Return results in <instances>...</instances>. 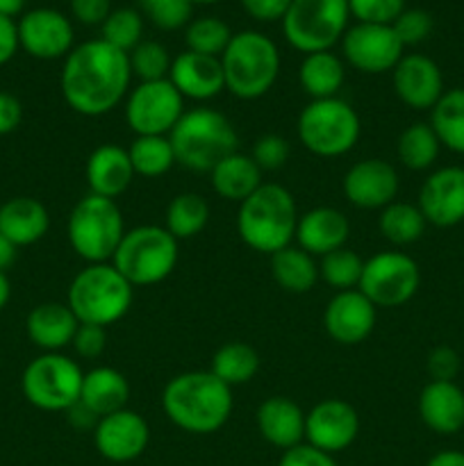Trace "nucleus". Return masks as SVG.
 Segmentation results:
<instances>
[{
    "instance_id": "obj_25",
    "label": "nucleus",
    "mask_w": 464,
    "mask_h": 466,
    "mask_svg": "<svg viewBox=\"0 0 464 466\" xmlns=\"http://www.w3.org/2000/svg\"><path fill=\"white\" fill-rule=\"evenodd\" d=\"M257 431L264 441L282 453L305 440V412L287 396H271L257 408Z\"/></svg>"
},
{
    "instance_id": "obj_2",
    "label": "nucleus",
    "mask_w": 464,
    "mask_h": 466,
    "mask_svg": "<svg viewBox=\"0 0 464 466\" xmlns=\"http://www.w3.org/2000/svg\"><path fill=\"white\" fill-rule=\"evenodd\" d=\"M164 414L191 435L221 431L232 414V390L212 371H187L171 378L162 391Z\"/></svg>"
},
{
    "instance_id": "obj_34",
    "label": "nucleus",
    "mask_w": 464,
    "mask_h": 466,
    "mask_svg": "<svg viewBox=\"0 0 464 466\" xmlns=\"http://www.w3.org/2000/svg\"><path fill=\"white\" fill-rule=\"evenodd\" d=\"M257 369V350H255L253 346L244 344V341H230V344H223L221 349L214 353L209 371L232 390V387L246 385L248 380H253Z\"/></svg>"
},
{
    "instance_id": "obj_28",
    "label": "nucleus",
    "mask_w": 464,
    "mask_h": 466,
    "mask_svg": "<svg viewBox=\"0 0 464 466\" xmlns=\"http://www.w3.org/2000/svg\"><path fill=\"white\" fill-rule=\"evenodd\" d=\"M48 228V209L41 200L30 198V196H16V198H9L7 203L0 205V232L16 248L44 239Z\"/></svg>"
},
{
    "instance_id": "obj_14",
    "label": "nucleus",
    "mask_w": 464,
    "mask_h": 466,
    "mask_svg": "<svg viewBox=\"0 0 464 466\" xmlns=\"http://www.w3.org/2000/svg\"><path fill=\"white\" fill-rule=\"evenodd\" d=\"M403 44L391 25L358 23L348 27L341 39V53L346 62L367 76L394 71L403 57Z\"/></svg>"
},
{
    "instance_id": "obj_31",
    "label": "nucleus",
    "mask_w": 464,
    "mask_h": 466,
    "mask_svg": "<svg viewBox=\"0 0 464 466\" xmlns=\"http://www.w3.org/2000/svg\"><path fill=\"white\" fill-rule=\"evenodd\" d=\"M344 80V62H341V57H337L332 50L305 55V59L298 66L300 86H303V91L312 100L337 98Z\"/></svg>"
},
{
    "instance_id": "obj_13",
    "label": "nucleus",
    "mask_w": 464,
    "mask_h": 466,
    "mask_svg": "<svg viewBox=\"0 0 464 466\" xmlns=\"http://www.w3.org/2000/svg\"><path fill=\"white\" fill-rule=\"evenodd\" d=\"M185 114V98L171 80L139 82L126 98V121L136 137H166Z\"/></svg>"
},
{
    "instance_id": "obj_47",
    "label": "nucleus",
    "mask_w": 464,
    "mask_h": 466,
    "mask_svg": "<svg viewBox=\"0 0 464 466\" xmlns=\"http://www.w3.org/2000/svg\"><path fill=\"white\" fill-rule=\"evenodd\" d=\"M428 376L437 382H455L459 369H462V360H459L458 350L450 346H437L428 355Z\"/></svg>"
},
{
    "instance_id": "obj_41",
    "label": "nucleus",
    "mask_w": 464,
    "mask_h": 466,
    "mask_svg": "<svg viewBox=\"0 0 464 466\" xmlns=\"http://www.w3.org/2000/svg\"><path fill=\"white\" fill-rule=\"evenodd\" d=\"M364 262L359 259L358 253L344 248L332 250V253L323 255L318 262V278H323L326 285H330L337 291H348L359 285L362 278Z\"/></svg>"
},
{
    "instance_id": "obj_17",
    "label": "nucleus",
    "mask_w": 464,
    "mask_h": 466,
    "mask_svg": "<svg viewBox=\"0 0 464 466\" xmlns=\"http://www.w3.org/2000/svg\"><path fill=\"white\" fill-rule=\"evenodd\" d=\"M150 441V428L144 417L132 410H118L100 419L94 428V446L100 458L114 464L135 462L146 453Z\"/></svg>"
},
{
    "instance_id": "obj_58",
    "label": "nucleus",
    "mask_w": 464,
    "mask_h": 466,
    "mask_svg": "<svg viewBox=\"0 0 464 466\" xmlns=\"http://www.w3.org/2000/svg\"><path fill=\"white\" fill-rule=\"evenodd\" d=\"M9 294H12V289H9V280H7V276H5V273L0 271V309H3L5 305H7Z\"/></svg>"
},
{
    "instance_id": "obj_30",
    "label": "nucleus",
    "mask_w": 464,
    "mask_h": 466,
    "mask_svg": "<svg viewBox=\"0 0 464 466\" xmlns=\"http://www.w3.org/2000/svg\"><path fill=\"white\" fill-rule=\"evenodd\" d=\"M209 176H212V189L232 203H244L264 185L262 168L253 162L250 155L239 153V150L221 159L209 171Z\"/></svg>"
},
{
    "instance_id": "obj_20",
    "label": "nucleus",
    "mask_w": 464,
    "mask_h": 466,
    "mask_svg": "<svg viewBox=\"0 0 464 466\" xmlns=\"http://www.w3.org/2000/svg\"><path fill=\"white\" fill-rule=\"evenodd\" d=\"M398 173L385 159H362L344 177V196L359 209H385L398 194Z\"/></svg>"
},
{
    "instance_id": "obj_42",
    "label": "nucleus",
    "mask_w": 464,
    "mask_h": 466,
    "mask_svg": "<svg viewBox=\"0 0 464 466\" xmlns=\"http://www.w3.org/2000/svg\"><path fill=\"white\" fill-rule=\"evenodd\" d=\"M127 59H130L132 77H139V82L168 80L173 59L157 41H141L135 50L127 53Z\"/></svg>"
},
{
    "instance_id": "obj_32",
    "label": "nucleus",
    "mask_w": 464,
    "mask_h": 466,
    "mask_svg": "<svg viewBox=\"0 0 464 466\" xmlns=\"http://www.w3.org/2000/svg\"><path fill=\"white\" fill-rule=\"evenodd\" d=\"M273 280L289 294H308L318 282V264L298 246H287L271 255Z\"/></svg>"
},
{
    "instance_id": "obj_10",
    "label": "nucleus",
    "mask_w": 464,
    "mask_h": 466,
    "mask_svg": "<svg viewBox=\"0 0 464 466\" xmlns=\"http://www.w3.org/2000/svg\"><path fill=\"white\" fill-rule=\"evenodd\" d=\"M296 132L305 148L318 157H341L350 153L359 139V116L341 98L312 100L296 121Z\"/></svg>"
},
{
    "instance_id": "obj_57",
    "label": "nucleus",
    "mask_w": 464,
    "mask_h": 466,
    "mask_svg": "<svg viewBox=\"0 0 464 466\" xmlns=\"http://www.w3.org/2000/svg\"><path fill=\"white\" fill-rule=\"evenodd\" d=\"M27 0H0V16L14 18L18 14H23V7H25Z\"/></svg>"
},
{
    "instance_id": "obj_54",
    "label": "nucleus",
    "mask_w": 464,
    "mask_h": 466,
    "mask_svg": "<svg viewBox=\"0 0 464 466\" xmlns=\"http://www.w3.org/2000/svg\"><path fill=\"white\" fill-rule=\"evenodd\" d=\"M68 414V423H71L73 428H77V431H86V428H96V423L100 421L98 417H96L94 412H91L86 405H82L80 400H77L76 405H71V408L66 410Z\"/></svg>"
},
{
    "instance_id": "obj_6",
    "label": "nucleus",
    "mask_w": 464,
    "mask_h": 466,
    "mask_svg": "<svg viewBox=\"0 0 464 466\" xmlns=\"http://www.w3.org/2000/svg\"><path fill=\"white\" fill-rule=\"evenodd\" d=\"M135 287L114 268L112 262L89 264L68 287V308L80 323L112 326L121 321L132 305Z\"/></svg>"
},
{
    "instance_id": "obj_37",
    "label": "nucleus",
    "mask_w": 464,
    "mask_h": 466,
    "mask_svg": "<svg viewBox=\"0 0 464 466\" xmlns=\"http://www.w3.org/2000/svg\"><path fill=\"white\" fill-rule=\"evenodd\" d=\"M209 221V205L200 194H177L166 208V230L177 241L200 235Z\"/></svg>"
},
{
    "instance_id": "obj_12",
    "label": "nucleus",
    "mask_w": 464,
    "mask_h": 466,
    "mask_svg": "<svg viewBox=\"0 0 464 466\" xmlns=\"http://www.w3.org/2000/svg\"><path fill=\"white\" fill-rule=\"evenodd\" d=\"M421 285L419 264L409 255L385 250L364 262L358 289L376 308H400L414 299Z\"/></svg>"
},
{
    "instance_id": "obj_40",
    "label": "nucleus",
    "mask_w": 464,
    "mask_h": 466,
    "mask_svg": "<svg viewBox=\"0 0 464 466\" xmlns=\"http://www.w3.org/2000/svg\"><path fill=\"white\" fill-rule=\"evenodd\" d=\"M100 39L107 41L114 48L130 53L141 44V35H144V16L139 9L135 7H118L112 9L107 21L100 25Z\"/></svg>"
},
{
    "instance_id": "obj_11",
    "label": "nucleus",
    "mask_w": 464,
    "mask_h": 466,
    "mask_svg": "<svg viewBox=\"0 0 464 466\" xmlns=\"http://www.w3.org/2000/svg\"><path fill=\"white\" fill-rule=\"evenodd\" d=\"M82 369L62 353H44L32 360L21 378L27 403L44 412H66L80 400Z\"/></svg>"
},
{
    "instance_id": "obj_52",
    "label": "nucleus",
    "mask_w": 464,
    "mask_h": 466,
    "mask_svg": "<svg viewBox=\"0 0 464 466\" xmlns=\"http://www.w3.org/2000/svg\"><path fill=\"white\" fill-rule=\"evenodd\" d=\"M23 121V105L16 96L0 91V137L12 135Z\"/></svg>"
},
{
    "instance_id": "obj_16",
    "label": "nucleus",
    "mask_w": 464,
    "mask_h": 466,
    "mask_svg": "<svg viewBox=\"0 0 464 466\" xmlns=\"http://www.w3.org/2000/svg\"><path fill=\"white\" fill-rule=\"evenodd\" d=\"M18 46L36 59H62L73 50L71 21L62 12L50 7L30 9L16 23Z\"/></svg>"
},
{
    "instance_id": "obj_53",
    "label": "nucleus",
    "mask_w": 464,
    "mask_h": 466,
    "mask_svg": "<svg viewBox=\"0 0 464 466\" xmlns=\"http://www.w3.org/2000/svg\"><path fill=\"white\" fill-rule=\"evenodd\" d=\"M18 48L21 46H18L16 23H14V18L0 16V66L7 64L16 55Z\"/></svg>"
},
{
    "instance_id": "obj_33",
    "label": "nucleus",
    "mask_w": 464,
    "mask_h": 466,
    "mask_svg": "<svg viewBox=\"0 0 464 466\" xmlns=\"http://www.w3.org/2000/svg\"><path fill=\"white\" fill-rule=\"evenodd\" d=\"M430 127L444 148L464 155V86L444 91L430 109Z\"/></svg>"
},
{
    "instance_id": "obj_50",
    "label": "nucleus",
    "mask_w": 464,
    "mask_h": 466,
    "mask_svg": "<svg viewBox=\"0 0 464 466\" xmlns=\"http://www.w3.org/2000/svg\"><path fill=\"white\" fill-rule=\"evenodd\" d=\"M277 466H339L335 462V458L323 451L314 449L309 444H300L294 446V449L285 451L280 458Z\"/></svg>"
},
{
    "instance_id": "obj_43",
    "label": "nucleus",
    "mask_w": 464,
    "mask_h": 466,
    "mask_svg": "<svg viewBox=\"0 0 464 466\" xmlns=\"http://www.w3.org/2000/svg\"><path fill=\"white\" fill-rule=\"evenodd\" d=\"M141 14L153 23L157 30L173 32L191 23L194 5L191 0H139Z\"/></svg>"
},
{
    "instance_id": "obj_39",
    "label": "nucleus",
    "mask_w": 464,
    "mask_h": 466,
    "mask_svg": "<svg viewBox=\"0 0 464 466\" xmlns=\"http://www.w3.org/2000/svg\"><path fill=\"white\" fill-rule=\"evenodd\" d=\"M232 39V30L223 18L217 16H200L191 18L189 25L185 27V44L187 50L209 57H221L226 53L227 44Z\"/></svg>"
},
{
    "instance_id": "obj_26",
    "label": "nucleus",
    "mask_w": 464,
    "mask_h": 466,
    "mask_svg": "<svg viewBox=\"0 0 464 466\" xmlns=\"http://www.w3.org/2000/svg\"><path fill=\"white\" fill-rule=\"evenodd\" d=\"M85 173L91 194L112 200L126 194L127 187L132 185V177H135L130 155H127L126 148L116 144L98 146L89 155V159H86Z\"/></svg>"
},
{
    "instance_id": "obj_7",
    "label": "nucleus",
    "mask_w": 464,
    "mask_h": 466,
    "mask_svg": "<svg viewBox=\"0 0 464 466\" xmlns=\"http://www.w3.org/2000/svg\"><path fill=\"white\" fill-rule=\"evenodd\" d=\"M66 232L68 244L76 250L77 258L89 264L112 262L126 235L121 208L112 198L96 194L85 196L71 209Z\"/></svg>"
},
{
    "instance_id": "obj_23",
    "label": "nucleus",
    "mask_w": 464,
    "mask_h": 466,
    "mask_svg": "<svg viewBox=\"0 0 464 466\" xmlns=\"http://www.w3.org/2000/svg\"><path fill=\"white\" fill-rule=\"evenodd\" d=\"M350 235V223L339 209L335 208H314L298 217L296 237L298 248L309 253L312 258H323L332 250L344 248Z\"/></svg>"
},
{
    "instance_id": "obj_44",
    "label": "nucleus",
    "mask_w": 464,
    "mask_h": 466,
    "mask_svg": "<svg viewBox=\"0 0 464 466\" xmlns=\"http://www.w3.org/2000/svg\"><path fill=\"white\" fill-rule=\"evenodd\" d=\"M403 9L405 0H348L350 16L371 25H394Z\"/></svg>"
},
{
    "instance_id": "obj_15",
    "label": "nucleus",
    "mask_w": 464,
    "mask_h": 466,
    "mask_svg": "<svg viewBox=\"0 0 464 466\" xmlns=\"http://www.w3.org/2000/svg\"><path fill=\"white\" fill-rule=\"evenodd\" d=\"M359 435V414L341 399H326L305 414V440L328 455L348 449Z\"/></svg>"
},
{
    "instance_id": "obj_35",
    "label": "nucleus",
    "mask_w": 464,
    "mask_h": 466,
    "mask_svg": "<svg viewBox=\"0 0 464 466\" xmlns=\"http://www.w3.org/2000/svg\"><path fill=\"white\" fill-rule=\"evenodd\" d=\"M426 226L428 221L419 205L398 203V200L387 205L378 217V228H380L382 237L394 246H409L419 241L426 232Z\"/></svg>"
},
{
    "instance_id": "obj_24",
    "label": "nucleus",
    "mask_w": 464,
    "mask_h": 466,
    "mask_svg": "<svg viewBox=\"0 0 464 466\" xmlns=\"http://www.w3.org/2000/svg\"><path fill=\"white\" fill-rule=\"evenodd\" d=\"M419 417L437 435H455L464 428V391L455 382L430 380L419 394Z\"/></svg>"
},
{
    "instance_id": "obj_56",
    "label": "nucleus",
    "mask_w": 464,
    "mask_h": 466,
    "mask_svg": "<svg viewBox=\"0 0 464 466\" xmlns=\"http://www.w3.org/2000/svg\"><path fill=\"white\" fill-rule=\"evenodd\" d=\"M16 246L0 232V271H7L14 262H16Z\"/></svg>"
},
{
    "instance_id": "obj_1",
    "label": "nucleus",
    "mask_w": 464,
    "mask_h": 466,
    "mask_svg": "<svg viewBox=\"0 0 464 466\" xmlns=\"http://www.w3.org/2000/svg\"><path fill=\"white\" fill-rule=\"evenodd\" d=\"M130 59L103 39L73 46L64 57L59 89L73 112L82 116H103L130 94Z\"/></svg>"
},
{
    "instance_id": "obj_49",
    "label": "nucleus",
    "mask_w": 464,
    "mask_h": 466,
    "mask_svg": "<svg viewBox=\"0 0 464 466\" xmlns=\"http://www.w3.org/2000/svg\"><path fill=\"white\" fill-rule=\"evenodd\" d=\"M71 14L82 25H103L112 14V0H71Z\"/></svg>"
},
{
    "instance_id": "obj_18",
    "label": "nucleus",
    "mask_w": 464,
    "mask_h": 466,
    "mask_svg": "<svg viewBox=\"0 0 464 466\" xmlns=\"http://www.w3.org/2000/svg\"><path fill=\"white\" fill-rule=\"evenodd\" d=\"M419 209L428 223L453 228L464 221V168L444 167L432 171L419 191Z\"/></svg>"
},
{
    "instance_id": "obj_45",
    "label": "nucleus",
    "mask_w": 464,
    "mask_h": 466,
    "mask_svg": "<svg viewBox=\"0 0 464 466\" xmlns=\"http://www.w3.org/2000/svg\"><path fill=\"white\" fill-rule=\"evenodd\" d=\"M432 16L426 9H403L398 18L394 21V32L398 36V41L403 44V48L408 46H417L421 41H426L432 32Z\"/></svg>"
},
{
    "instance_id": "obj_55",
    "label": "nucleus",
    "mask_w": 464,
    "mask_h": 466,
    "mask_svg": "<svg viewBox=\"0 0 464 466\" xmlns=\"http://www.w3.org/2000/svg\"><path fill=\"white\" fill-rule=\"evenodd\" d=\"M426 466H464L462 451H439L428 460Z\"/></svg>"
},
{
    "instance_id": "obj_51",
    "label": "nucleus",
    "mask_w": 464,
    "mask_h": 466,
    "mask_svg": "<svg viewBox=\"0 0 464 466\" xmlns=\"http://www.w3.org/2000/svg\"><path fill=\"white\" fill-rule=\"evenodd\" d=\"M244 12L259 23L282 21L291 0H239Z\"/></svg>"
},
{
    "instance_id": "obj_36",
    "label": "nucleus",
    "mask_w": 464,
    "mask_h": 466,
    "mask_svg": "<svg viewBox=\"0 0 464 466\" xmlns=\"http://www.w3.org/2000/svg\"><path fill=\"white\" fill-rule=\"evenodd\" d=\"M439 139L430 123H412L405 127L396 144L400 164L409 171H428L439 157Z\"/></svg>"
},
{
    "instance_id": "obj_8",
    "label": "nucleus",
    "mask_w": 464,
    "mask_h": 466,
    "mask_svg": "<svg viewBox=\"0 0 464 466\" xmlns=\"http://www.w3.org/2000/svg\"><path fill=\"white\" fill-rule=\"evenodd\" d=\"M177 239L159 226L126 230L112 264L132 287H150L166 280L177 264Z\"/></svg>"
},
{
    "instance_id": "obj_29",
    "label": "nucleus",
    "mask_w": 464,
    "mask_h": 466,
    "mask_svg": "<svg viewBox=\"0 0 464 466\" xmlns=\"http://www.w3.org/2000/svg\"><path fill=\"white\" fill-rule=\"evenodd\" d=\"M130 400V382L112 367H96L85 373L80 390V403L86 405L98 419L126 410Z\"/></svg>"
},
{
    "instance_id": "obj_27",
    "label": "nucleus",
    "mask_w": 464,
    "mask_h": 466,
    "mask_svg": "<svg viewBox=\"0 0 464 466\" xmlns=\"http://www.w3.org/2000/svg\"><path fill=\"white\" fill-rule=\"evenodd\" d=\"M77 326L80 321L73 309L64 303L36 305L25 319L27 337L44 353H59L62 349L71 346Z\"/></svg>"
},
{
    "instance_id": "obj_59",
    "label": "nucleus",
    "mask_w": 464,
    "mask_h": 466,
    "mask_svg": "<svg viewBox=\"0 0 464 466\" xmlns=\"http://www.w3.org/2000/svg\"><path fill=\"white\" fill-rule=\"evenodd\" d=\"M223 3V0H191V5H217Z\"/></svg>"
},
{
    "instance_id": "obj_5",
    "label": "nucleus",
    "mask_w": 464,
    "mask_h": 466,
    "mask_svg": "<svg viewBox=\"0 0 464 466\" xmlns=\"http://www.w3.org/2000/svg\"><path fill=\"white\" fill-rule=\"evenodd\" d=\"M226 89L241 100H257L273 89L280 73V50L276 41L257 30L232 35L221 55Z\"/></svg>"
},
{
    "instance_id": "obj_48",
    "label": "nucleus",
    "mask_w": 464,
    "mask_h": 466,
    "mask_svg": "<svg viewBox=\"0 0 464 466\" xmlns=\"http://www.w3.org/2000/svg\"><path fill=\"white\" fill-rule=\"evenodd\" d=\"M71 346L82 360L100 358L105 346H107V328L94 326V323H80Z\"/></svg>"
},
{
    "instance_id": "obj_21",
    "label": "nucleus",
    "mask_w": 464,
    "mask_h": 466,
    "mask_svg": "<svg viewBox=\"0 0 464 466\" xmlns=\"http://www.w3.org/2000/svg\"><path fill=\"white\" fill-rule=\"evenodd\" d=\"M394 91L403 105L412 109H432L444 96V76L435 59L421 53L400 57L394 71Z\"/></svg>"
},
{
    "instance_id": "obj_9",
    "label": "nucleus",
    "mask_w": 464,
    "mask_h": 466,
    "mask_svg": "<svg viewBox=\"0 0 464 466\" xmlns=\"http://www.w3.org/2000/svg\"><path fill=\"white\" fill-rule=\"evenodd\" d=\"M348 18V0H291L282 35L298 53H326L344 39Z\"/></svg>"
},
{
    "instance_id": "obj_38",
    "label": "nucleus",
    "mask_w": 464,
    "mask_h": 466,
    "mask_svg": "<svg viewBox=\"0 0 464 466\" xmlns=\"http://www.w3.org/2000/svg\"><path fill=\"white\" fill-rule=\"evenodd\" d=\"M135 176L159 177L176 164V153L168 137H136L127 148Z\"/></svg>"
},
{
    "instance_id": "obj_19",
    "label": "nucleus",
    "mask_w": 464,
    "mask_h": 466,
    "mask_svg": "<svg viewBox=\"0 0 464 466\" xmlns=\"http://www.w3.org/2000/svg\"><path fill=\"white\" fill-rule=\"evenodd\" d=\"M323 328L337 344H362L376 328V305L359 289L337 291L323 312Z\"/></svg>"
},
{
    "instance_id": "obj_3",
    "label": "nucleus",
    "mask_w": 464,
    "mask_h": 466,
    "mask_svg": "<svg viewBox=\"0 0 464 466\" xmlns=\"http://www.w3.org/2000/svg\"><path fill=\"white\" fill-rule=\"evenodd\" d=\"M298 208L285 187L262 185L253 196L239 203L237 232L248 248L273 255L287 248L296 237Z\"/></svg>"
},
{
    "instance_id": "obj_4",
    "label": "nucleus",
    "mask_w": 464,
    "mask_h": 466,
    "mask_svg": "<svg viewBox=\"0 0 464 466\" xmlns=\"http://www.w3.org/2000/svg\"><path fill=\"white\" fill-rule=\"evenodd\" d=\"M176 162L189 171L209 173L221 159L237 153L239 135L226 114L209 107H196L182 114L168 132Z\"/></svg>"
},
{
    "instance_id": "obj_46",
    "label": "nucleus",
    "mask_w": 464,
    "mask_h": 466,
    "mask_svg": "<svg viewBox=\"0 0 464 466\" xmlns=\"http://www.w3.org/2000/svg\"><path fill=\"white\" fill-rule=\"evenodd\" d=\"M289 141L280 135H262L253 146V162L257 164L262 171H277L289 159Z\"/></svg>"
},
{
    "instance_id": "obj_22",
    "label": "nucleus",
    "mask_w": 464,
    "mask_h": 466,
    "mask_svg": "<svg viewBox=\"0 0 464 466\" xmlns=\"http://www.w3.org/2000/svg\"><path fill=\"white\" fill-rule=\"evenodd\" d=\"M168 80L180 91L182 98L200 100V103L217 98L226 89L221 57H209V55L191 53V50L173 57Z\"/></svg>"
}]
</instances>
